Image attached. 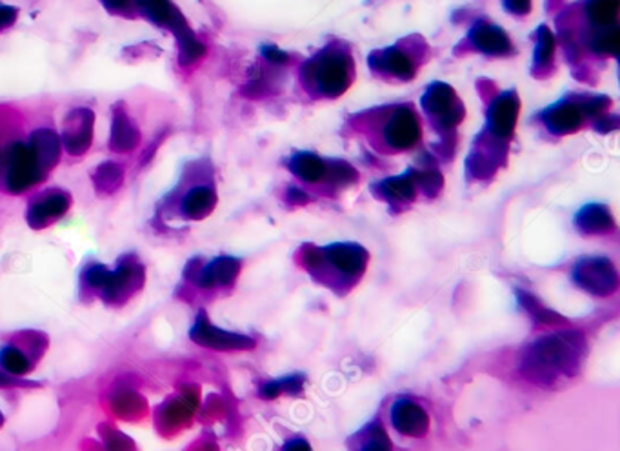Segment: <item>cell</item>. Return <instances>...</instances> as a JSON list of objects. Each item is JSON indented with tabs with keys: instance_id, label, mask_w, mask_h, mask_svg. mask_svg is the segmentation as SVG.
Wrapping results in <instances>:
<instances>
[{
	"instance_id": "obj_1",
	"label": "cell",
	"mask_w": 620,
	"mask_h": 451,
	"mask_svg": "<svg viewBox=\"0 0 620 451\" xmlns=\"http://www.w3.org/2000/svg\"><path fill=\"white\" fill-rule=\"evenodd\" d=\"M584 353L586 342L577 332L542 337L526 351L524 361H522V371L532 378V382L549 386L561 378L577 375Z\"/></svg>"
},
{
	"instance_id": "obj_2",
	"label": "cell",
	"mask_w": 620,
	"mask_h": 451,
	"mask_svg": "<svg viewBox=\"0 0 620 451\" xmlns=\"http://www.w3.org/2000/svg\"><path fill=\"white\" fill-rule=\"evenodd\" d=\"M84 280L91 287L101 289L103 297L108 301H115L135 289V282L142 280V268L134 263L120 264L115 271H110L104 266H91L86 270Z\"/></svg>"
},
{
	"instance_id": "obj_3",
	"label": "cell",
	"mask_w": 620,
	"mask_h": 451,
	"mask_svg": "<svg viewBox=\"0 0 620 451\" xmlns=\"http://www.w3.org/2000/svg\"><path fill=\"white\" fill-rule=\"evenodd\" d=\"M44 170L29 146L13 144L4 157V184L11 193H22L42 179Z\"/></svg>"
},
{
	"instance_id": "obj_4",
	"label": "cell",
	"mask_w": 620,
	"mask_h": 451,
	"mask_svg": "<svg viewBox=\"0 0 620 451\" xmlns=\"http://www.w3.org/2000/svg\"><path fill=\"white\" fill-rule=\"evenodd\" d=\"M573 280L593 295H611L618 286L615 266L602 256H587L575 264Z\"/></svg>"
},
{
	"instance_id": "obj_5",
	"label": "cell",
	"mask_w": 620,
	"mask_h": 451,
	"mask_svg": "<svg viewBox=\"0 0 620 451\" xmlns=\"http://www.w3.org/2000/svg\"><path fill=\"white\" fill-rule=\"evenodd\" d=\"M313 80L322 95L339 96L349 86V62L341 53L320 57L313 66Z\"/></svg>"
},
{
	"instance_id": "obj_6",
	"label": "cell",
	"mask_w": 620,
	"mask_h": 451,
	"mask_svg": "<svg viewBox=\"0 0 620 451\" xmlns=\"http://www.w3.org/2000/svg\"><path fill=\"white\" fill-rule=\"evenodd\" d=\"M93 122L95 115L88 108H77L64 118L60 142L66 146L72 155H84L93 141Z\"/></svg>"
},
{
	"instance_id": "obj_7",
	"label": "cell",
	"mask_w": 620,
	"mask_h": 451,
	"mask_svg": "<svg viewBox=\"0 0 620 451\" xmlns=\"http://www.w3.org/2000/svg\"><path fill=\"white\" fill-rule=\"evenodd\" d=\"M189 335L197 344L213 348V349H248L255 346V342L246 335L224 332L211 326L210 320L204 315H201L197 322H195Z\"/></svg>"
},
{
	"instance_id": "obj_8",
	"label": "cell",
	"mask_w": 620,
	"mask_h": 451,
	"mask_svg": "<svg viewBox=\"0 0 620 451\" xmlns=\"http://www.w3.org/2000/svg\"><path fill=\"white\" fill-rule=\"evenodd\" d=\"M455 99V91L448 84L437 82L424 93L422 106L428 113L437 115L442 126H455L463 117V111Z\"/></svg>"
},
{
	"instance_id": "obj_9",
	"label": "cell",
	"mask_w": 620,
	"mask_h": 451,
	"mask_svg": "<svg viewBox=\"0 0 620 451\" xmlns=\"http://www.w3.org/2000/svg\"><path fill=\"white\" fill-rule=\"evenodd\" d=\"M384 137L389 146L397 149H408L415 146L420 139L418 118L413 115V111L406 108L397 110L386 124Z\"/></svg>"
},
{
	"instance_id": "obj_10",
	"label": "cell",
	"mask_w": 620,
	"mask_h": 451,
	"mask_svg": "<svg viewBox=\"0 0 620 451\" xmlns=\"http://www.w3.org/2000/svg\"><path fill=\"white\" fill-rule=\"evenodd\" d=\"M391 423L410 437H420L428 432V415L420 406L408 399H401L391 408Z\"/></svg>"
},
{
	"instance_id": "obj_11",
	"label": "cell",
	"mask_w": 620,
	"mask_h": 451,
	"mask_svg": "<svg viewBox=\"0 0 620 451\" xmlns=\"http://www.w3.org/2000/svg\"><path fill=\"white\" fill-rule=\"evenodd\" d=\"M328 259L330 263L346 275H358L363 273L368 263V253L364 248L356 244H333L328 249Z\"/></svg>"
},
{
	"instance_id": "obj_12",
	"label": "cell",
	"mask_w": 620,
	"mask_h": 451,
	"mask_svg": "<svg viewBox=\"0 0 620 451\" xmlns=\"http://www.w3.org/2000/svg\"><path fill=\"white\" fill-rule=\"evenodd\" d=\"M68 208H70V197L66 195V193L55 191V193H50V195L39 199L34 206L29 208L27 220L31 226H34V228H42V226L62 217L64 213L68 211Z\"/></svg>"
},
{
	"instance_id": "obj_13",
	"label": "cell",
	"mask_w": 620,
	"mask_h": 451,
	"mask_svg": "<svg viewBox=\"0 0 620 451\" xmlns=\"http://www.w3.org/2000/svg\"><path fill=\"white\" fill-rule=\"evenodd\" d=\"M172 31H173V35L177 37V42H179V50H180V64H191L195 62L197 58H201L204 53H206V48L197 41V37H195V34L191 31V27L188 26L186 19L182 17V13L177 10L173 13V17L170 19L168 26Z\"/></svg>"
},
{
	"instance_id": "obj_14",
	"label": "cell",
	"mask_w": 620,
	"mask_h": 451,
	"mask_svg": "<svg viewBox=\"0 0 620 451\" xmlns=\"http://www.w3.org/2000/svg\"><path fill=\"white\" fill-rule=\"evenodd\" d=\"M141 142V132L137 124L129 118V115L122 110H117L113 113L111 122V137H110V148L115 153H127L139 146Z\"/></svg>"
},
{
	"instance_id": "obj_15",
	"label": "cell",
	"mask_w": 620,
	"mask_h": 451,
	"mask_svg": "<svg viewBox=\"0 0 620 451\" xmlns=\"http://www.w3.org/2000/svg\"><path fill=\"white\" fill-rule=\"evenodd\" d=\"M518 117V101L513 93H506L494 103L492 110H489V124H492V132L499 137H509L515 130Z\"/></svg>"
},
{
	"instance_id": "obj_16",
	"label": "cell",
	"mask_w": 620,
	"mask_h": 451,
	"mask_svg": "<svg viewBox=\"0 0 620 451\" xmlns=\"http://www.w3.org/2000/svg\"><path fill=\"white\" fill-rule=\"evenodd\" d=\"M471 41L477 46V50L487 53V55H504L511 51L509 37L504 31L489 22H478L471 29Z\"/></svg>"
},
{
	"instance_id": "obj_17",
	"label": "cell",
	"mask_w": 620,
	"mask_h": 451,
	"mask_svg": "<svg viewBox=\"0 0 620 451\" xmlns=\"http://www.w3.org/2000/svg\"><path fill=\"white\" fill-rule=\"evenodd\" d=\"M60 146H62L60 137L55 132L46 130V127L34 132L29 137V149L35 155L37 163L44 172L53 168L58 163Z\"/></svg>"
},
{
	"instance_id": "obj_18",
	"label": "cell",
	"mask_w": 620,
	"mask_h": 451,
	"mask_svg": "<svg viewBox=\"0 0 620 451\" xmlns=\"http://www.w3.org/2000/svg\"><path fill=\"white\" fill-rule=\"evenodd\" d=\"M239 270H241V263L233 259V256H218V259L204 266L195 280H197L203 287L226 286L235 280V277L239 275Z\"/></svg>"
},
{
	"instance_id": "obj_19",
	"label": "cell",
	"mask_w": 620,
	"mask_h": 451,
	"mask_svg": "<svg viewBox=\"0 0 620 451\" xmlns=\"http://www.w3.org/2000/svg\"><path fill=\"white\" fill-rule=\"evenodd\" d=\"M582 108L571 103H563L546 111L544 122L553 134H571L582 122Z\"/></svg>"
},
{
	"instance_id": "obj_20",
	"label": "cell",
	"mask_w": 620,
	"mask_h": 451,
	"mask_svg": "<svg viewBox=\"0 0 620 451\" xmlns=\"http://www.w3.org/2000/svg\"><path fill=\"white\" fill-rule=\"evenodd\" d=\"M371 64L375 68H380L384 72H389L402 80H410L415 75V64L413 60L401 50L391 48L384 53H377L371 58Z\"/></svg>"
},
{
	"instance_id": "obj_21",
	"label": "cell",
	"mask_w": 620,
	"mask_h": 451,
	"mask_svg": "<svg viewBox=\"0 0 620 451\" xmlns=\"http://www.w3.org/2000/svg\"><path fill=\"white\" fill-rule=\"evenodd\" d=\"M575 224L584 233H604L613 228V217L608 208L601 204H590L578 211Z\"/></svg>"
},
{
	"instance_id": "obj_22",
	"label": "cell",
	"mask_w": 620,
	"mask_h": 451,
	"mask_svg": "<svg viewBox=\"0 0 620 451\" xmlns=\"http://www.w3.org/2000/svg\"><path fill=\"white\" fill-rule=\"evenodd\" d=\"M217 197L213 189L210 187H195L191 189L188 195L182 201V213L188 218H204L206 215L211 213V210L215 208Z\"/></svg>"
},
{
	"instance_id": "obj_23",
	"label": "cell",
	"mask_w": 620,
	"mask_h": 451,
	"mask_svg": "<svg viewBox=\"0 0 620 451\" xmlns=\"http://www.w3.org/2000/svg\"><path fill=\"white\" fill-rule=\"evenodd\" d=\"M289 170L306 182H317L325 175V163L313 153H297L289 160Z\"/></svg>"
},
{
	"instance_id": "obj_24",
	"label": "cell",
	"mask_w": 620,
	"mask_h": 451,
	"mask_svg": "<svg viewBox=\"0 0 620 451\" xmlns=\"http://www.w3.org/2000/svg\"><path fill=\"white\" fill-rule=\"evenodd\" d=\"M586 13L593 24L611 27L618 15V0H587Z\"/></svg>"
},
{
	"instance_id": "obj_25",
	"label": "cell",
	"mask_w": 620,
	"mask_h": 451,
	"mask_svg": "<svg viewBox=\"0 0 620 451\" xmlns=\"http://www.w3.org/2000/svg\"><path fill=\"white\" fill-rule=\"evenodd\" d=\"M137 6L146 19L158 26H168L172 15L177 10L170 0H137Z\"/></svg>"
},
{
	"instance_id": "obj_26",
	"label": "cell",
	"mask_w": 620,
	"mask_h": 451,
	"mask_svg": "<svg viewBox=\"0 0 620 451\" xmlns=\"http://www.w3.org/2000/svg\"><path fill=\"white\" fill-rule=\"evenodd\" d=\"M122 177H124L122 166H119L115 163H104L96 168L93 180H95V186L99 187L101 191L111 193L122 184Z\"/></svg>"
},
{
	"instance_id": "obj_27",
	"label": "cell",
	"mask_w": 620,
	"mask_h": 451,
	"mask_svg": "<svg viewBox=\"0 0 620 451\" xmlns=\"http://www.w3.org/2000/svg\"><path fill=\"white\" fill-rule=\"evenodd\" d=\"M384 195L395 201H411L415 197V182L410 177H394L382 182Z\"/></svg>"
},
{
	"instance_id": "obj_28",
	"label": "cell",
	"mask_w": 620,
	"mask_h": 451,
	"mask_svg": "<svg viewBox=\"0 0 620 451\" xmlns=\"http://www.w3.org/2000/svg\"><path fill=\"white\" fill-rule=\"evenodd\" d=\"M0 364H3V368L13 375H24L29 370L27 359L17 348H11V346L0 349Z\"/></svg>"
},
{
	"instance_id": "obj_29",
	"label": "cell",
	"mask_w": 620,
	"mask_h": 451,
	"mask_svg": "<svg viewBox=\"0 0 620 451\" xmlns=\"http://www.w3.org/2000/svg\"><path fill=\"white\" fill-rule=\"evenodd\" d=\"M555 39L547 27H540L537 34V48H535V62L537 66H547L553 60Z\"/></svg>"
},
{
	"instance_id": "obj_30",
	"label": "cell",
	"mask_w": 620,
	"mask_h": 451,
	"mask_svg": "<svg viewBox=\"0 0 620 451\" xmlns=\"http://www.w3.org/2000/svg\"><path fill=\"white\" fill-rule=\"evenodd\" d=\"M518 299H520L522 306H524L537 320H540V322H561V317L557 313H553L551 310L540 306L537 302V299L528 295L526 292H518Z\"/></svg>"
},
{
	"instance_id": "obj_31",
	"label": "cell",
	"mask_w": 620,
	"mask_h": 451,
	"mask_svg": "<svg viewBox=\"0 0 620 451\" xmlns=\"http://www.w3.org/2000/svg\"><path fill=\"white\" fill-rule=\"evenodd\" d=\"M618 46H620V37H618V29L615 26L608 27L604 34H601L597 37V41L593 42V48L599 53H611L616 55L618 53Z\"/></svg>"
},
{
	"instance_id": "obj_32",
	"label": "cell",
	"mask_w": 620,
	"mask_h": 451,
	"mask_svg": "<svg viewBox=\"0 0 620 451\" xmlns=\"http://www.w3.org/2000/svg\"><path fill=\"white\" fill-rule=\"evenodd\" d=\"M325 173H328L339 184H348V182L355 180V170L351 166H348L346 163H333V164H330V170H328V166H325Z\"/></svg>"
},
{
	"instance_id": "obj_33",
	"label": "cell",
	"mask_w": 620,
	"mask_h": 451,
	"mask_svg": "<svg viewBox=\"0 0 620 451\" xmlns=\"http://www.w3.org/2000/svg\"><path fill=\"white\" fill-rule=\"evenodd\" d=\"M363 451H391V446H389L386 433L380 428H377V432L371 435V439L364 444Z\"/></svg>"
},
{
	"instance_id": "obj_34",
	"label": "cell",
	"mask_w": 620,
	"mask_h": 451,
	"mask_svg": "<svg viewBox=\"0 0 620 451\" xmlns=\"http://www.w3.org/2000/svg\"><path fill=\"white\" fill-rule=\"evenodd\" d=\"M302 384H304V378L301 375H295V377H287V378H280L279 380V386H280V392H286V394H291V395H295L302 390Z\"/></svg>"
},
{
	"instance_id": "obj_35",
	"label": "cell",
	"mask_w": 620,
	"mask_h": 451,
	"mask_svg": "<svg viewBox=\"0 0 620 451\" xmlns=\"http://www.w3.org/2000/svg\"><path fill=\"white\" fill-rule=\"evenodd\" d=\"M418 182L424 187H428V189H439L440 184H442V179H440V175L437 172H426V173L418 175Z\"/></svg>"
},
{
	"instance_id": "obj_36",
	"label": "cell",
	"mask_w": 620,
	"mask_h": 451,
	"mask_svg": "<svg viewBox=\"0 0 620 451\" xmlns=\"http://www.w3.org/2000/svg\"><path fill=\"white\" fill-rule=\"evenodd\" d=\"M504 6L511 13L524 15V13H528L532 10V0H504Z\"/></svg>"
},
{
	"instance_id": "obj_37",
	"label": "cell",
	"mask_w": 620,
	"mask_h": 451,
	"mask_svg": "<svg viewBox=\"0 0 620 451\" xmlns=\"http://www.w3.org/2000/svg\"><path fill=\"white\" fill-rule=\"evenodd\" d=\"M17 19V10L11 6H0V31L11 26Z\"/></svg>"
},
{
	"instance_id": "obj_38",
	"label": "cell",
	"mask_w": 620,
	"mask_h": 451,
	"mask_svg": "<svg viewBox=\"0 0 620 451\" xmlns=\"http://www.w3.org/2000/svg\"><path fill=\"white\" fill-rule=\"evenodd\" d=\"M263 55H264L268 60L277 62V64H282V62L287 60V53L280 51V50L275 48V46H266V48H263Z\"/></svg>"
},
{
	"instance_id": "obj_39",
	"label": "cell",
	"mask_w": 620,
	"mask_h": 451,
	"mask_svg": "<svg viewBox=\"0 0 620 451\" xmlns=\"http://www.w3.org/2000/svg\"><path fill=\"white\" fill-rule=\"evenodd\" d=\"M282 451H311V447L304 439H295V440L287 442Z\"/></svg>"
},
{
	"instance_id": "obj_40",
	"label": "cell",
	"mask_w": 620,
	"mask_h": 451,
	"mask_svg": "<svg viewBox=\"0 0 620 451\" xmlns=\"http://www.w3.org/2000/svg\"><path fill=\"white\" fill-rule=\"evenodd\" d=\"M282 392H280V386H279V380H272V382H268L266 386H264V388H263V395L266 397V399H275V397H279Z\"/></svg>"
},
{
	"instance_id": "obj_41",
	"label": "cell",
	"mask_w": 620,
	"mask_h": 451,
	"mask_svg": "<svg viewBox=\"0 0 620 451\" xmlns=\"http://www.w3.org/2000/svg\"><path fill=\"white\" fill-rule=\"evenodd\" d=\"M101 3L111 10V11H119V10H124L127 6L129 0H101Z\"/></svg>"
},
{
	"instance_id": "obj_42",
	"label": "cell",
	"mask_w": 620,
	"mask_h": 451,
	"mask_svg": "<svg viewBox=\"0 0 620 451\" xmlns=\"http://www.w3.org/2000/svg\"><path fill=\"white\" fill-rule=\"evenodd\" d=\"M0 164H3V151H0Z\"/></svg>"
}]
</instances>
